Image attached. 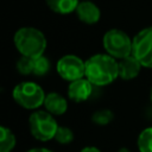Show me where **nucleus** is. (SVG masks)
I'll use <instances>...</instances> for the list:
<instances>
[{"mask_svg":"<svg viewBox=\"0 0 152 152\" xmlns=\"http://www.w3.org/2000/svg\"><path fill=\"white\" fill-rule=\"evenodd\" d=\"M84 77L93 86H107L119 77V64L108 53H96L86 61Z\"/></svg>","mask_w":152,"mask_h":152,"instance_id":"obj_1","label":"nucleus"},{"mask_svg":"<svg viewBox=\"0 0 152 152\" xmlns=\"http://www.w3.org/2000/svg\"><path fill=\"white\" fill-rule=\"evenodd\" d=\"M15 49L21 56L38 58L44 55L48 42L44 33L36 27H20L13 37Z\"/></svg>","mask_w":152,"mask_h":152,"instance_id":"obj_2","label":"nucleus"},{"mask_svg":"<svg viewBox=\"0 0 152 152\" xmlns=\"http://www.w3.org/2000/svg\"><path fill=\"white\" fill-rule=\"evenodd\" d=\"M13 100L25 109H37L44 104L46 94L43 88L34 82L18 83L12 91Z\"/></svg>","mask_w":152,"mask_h":152,"instance_id":"obj_3","label":"nucleus"},{"mask_svg":"<svg viewBox=\"0 0 152 152\" xmlns=\"http://www.w3.org/2000/svg\"><path fill=\"white\" fill-rule=\"evenodd\" d=\"M102 44L106 50V53H108L113 58L122 59L132 55L133 39H131L129 36L122 30H108L103 34Z\"/></svg>","mask_w":152,"mask_h":152,"instance_id":"obj_4","label":"nucleus"},{"mask_svg":"<svg viewBox=\"0 0 152 152\" xmlns=\"http://www.w3.org/2000/svg\"><path fill=\"white\" fill-rule=\"evenodd\" d=\"M28 127L32 137L39 141H49L55 139L58 129V125L53 115L46 110H34L30 115Z\"/></svg>","mask_w":152,"mask_h":152,"instance_id":"obj_5","label":"nucleus"},{"mask_svg":"<svg viewBox=\"0 0 152 152\" xmlns=\"http://www.w3.org/2000/svg\"><path fill=\"white\" fill-rule=\"evenodd\" d=\"M132 55L145 68H152V26L140 30L133 37Z\"/></svg>","mask_w":152,"mask_h":152,"instance_id":"obj_6","label":"nucleus"},{"mask_svg":"<svg viewBox=\"0 0 152 152\" xmlns=\"http://www.w3.org/2000/svg\"><path fill=\"white\" fill-rule=\"evenodd\" d=\"M57 72L65 81H76L84 77L86 62L76 55H64L57 62Z\"/></svg>","mask_w":152,"mask_h":152,"instance_id":"obj_7","label":"nucleus"},{"mask_svg":"<svg viewBox=\"0 0 152 152\" xmlns=\"http://www.w3.org/2000/svg\"><path fill=\"white\" fill-rule=\"evenodd\" d=\"M93 93V84L86 77L72 81L68 86V96L74 102L87 101Z\"/></svg>","mask_w":152,"mask_h":152,"instance_id":"obj_8","label":"nucleus"},{"mask_svg":"<svg viewBox=\"0 0 152 152\" xmlns=\"http://www.w3.org/2000/svg\"><path fill=\"white\" fill-rule=\"evenodd\" d=\"M76 15L77 18L88 25H94L96 24L100 18H101V11L99 8V6L89 0L86 1H80L77 8H76Z\"/></svg>","mask_w":152,"mask_h":152,"instance_id":"obj_9","label":"nucleus"},{"mask_svg":"<svg viewBox=\"0 0 152 152\" xmlns=\"http://www.w3.org/2000/svg\"><path fill=\"white\" fill-rule=\"evenodd\" d=\"M118 64H119V77L125 81L135 78L139 75L140 69L142 66L133 55L120 59Z\"/></svg>","mask_w":152,"mask_h":152,"instance_id":"obj_10","label":"nucleus"},{"mask_svg":"<svg viewBox=\"0 0 152 152\" xmlns=\"http://www.w3.org/2000/svg\"><path fill=\"white\" fill-rule=\"evenodd\" d=\"M43 106L45 107V110L49 112L50 114L62 115L68 109V101L63 95L55 93V91H51V93L46 94Z\"/></svg>","mask_w":152,"mask_h":152,"instance_id":"obj_11","label":"nucleus"},{"mask_svg":"<svg viewBox=\"0 0 152 152\" xmlns=\"http://www.w3.org/2000/svg\"><path fill=\"white\" fill-rule=\"evenodd\" d=\"M45 4L57 14H69L76 11L80 0H45Z\"/></svg>","mask_w":152,"mask_h":152,"instance_id":"obj_12","label":"nucleus"},{"mask_svg":"<svg viewBox=\"0 0 152 152\" xmlns=\"http://www.w3.org/2000/svg\"><path fill=\"white\" fill-rule=\"evenodd\" d=\"M15 135L6 126L0 127V152H11L15 147Z\"/></svg>","mask_w":152,"mask_h":152,"instance_id":"obj_13","label":"nucleus"},{"mask_svg":"<svg viewBox=\"0 0 152 152\" xmlns=\"http://www.w3.org/2000/svg\"><path fill=\"white\" fill-rule=\"evenodd\" d=\"M139 152H152V127L142 129L137 140Z\"/></svg>","mask_w":152,"mask_h":152,"instance_id":"obj_14","label":"nucleus"},{"mask_svg":"<svg viewBox=\"0 0 152 152\" xmlns=\"http://www.w3.org/2000/svg\"><path fill=\"white\" fill-rule=\"evenodd\" d=\"M114 119V114L110 109L107 108H102V109H97L96 112L93 113L91 115V120L94 124L103 126V125H108L110 121H113Z\"/></svg>","mask_w":152,"mask_h":152,"instance_id":"obj_15","label":"nucleus"},{"mask_svg":"<svg viewBox=\"0 0 152 152\" xmlns=\"http://www.w3.org/2000/svg\"><path fill=\"white\" fill-rule=\"evenodd\" d=\"M15 68H17V71L21 75H25V76L31 75V74H33V70H34V59L30 58V57L21 56L17 61Z\"/></svg>","mask_w":152,"mask_h":152,"instance_id":"obj_16","label":"nucleus"},{"mask_svg":"<svg viewBox=\"0 0 152 152\" xmlns=\"http://www.w3.org/2000/svg\"><path fill=\"white\" fill-rule=\"evenodd\" d=\"M55 140L62 145L70 144L74 140V132L65 126H58V129L55 135Z\"/></svg>","mask_w":152,"mask_h":152,"instance_id":"obj_17","label":"nucleus"},{"mask_svg":"<svg viewBox=\"0 0 152 152\" xmlns=\"http://www.w3.org/2000/svg\"><path fill=\"white\" fill-rule=\"evenodd\" d=\"M50 70V62L49 59L43 55L38 58H34V70L33 75L36 76H44Z\"/></svg>","mask_w":152,"mask_h":152,"instance_id":"obj_18","label":"nucleus"},{"mask_svg":"<svg viewBox=\"0 0 152 152\" xmlns=\"http://www.w3.org/2000/svg\"><path fill=\"white\" fill-rule=\"evenodd\" d=\"M80 152H101V151L97 147H95V146H86Z\"/></svg>","mask_w":152,"mask_h":152,"instance_id":"obj_19","label":"nucleus"},{"mask_svg":"<svg viewBox=\"0 0 152 152\" xmlns=\"http://www.w3.org/2000/svg\"><path fill=\"white\" fill-rule=\"evenodd\" d=\"M26 152H52V151L49 148H45V147H34V148L27 150Z\"/></svg>","mask_w":152,"mask_h":152,"instance_id":"obj_20","label":"nucleus"},{"mask_svg":"<svg viewBox=\"0 0 152 152\" xmlns=\"http://www.w3.org/2000/svg\"><path fill=\"white\" fill-rule=\"evenodd\" d=\"M118 152H131V151H129L127 147H121V148H120Z\"/></svg>","mask_w":152,"mask_h":152,"instance_id":"obj_21","label":"nucleus"},{"mask_svg":"<svg viewBox=\"0 0 152 152\" xmlns=\"http://www.w3.org/2000/svg\"><path fill=\"white\" fill-rule=\"evenodd\" d=\"M150 99H151V102H152V88H151V93H150Z\"/></svg>","mask_w":152,"mask_h":152,"instance_id":"obj_22","label":"nucleus"}]
</instances>
